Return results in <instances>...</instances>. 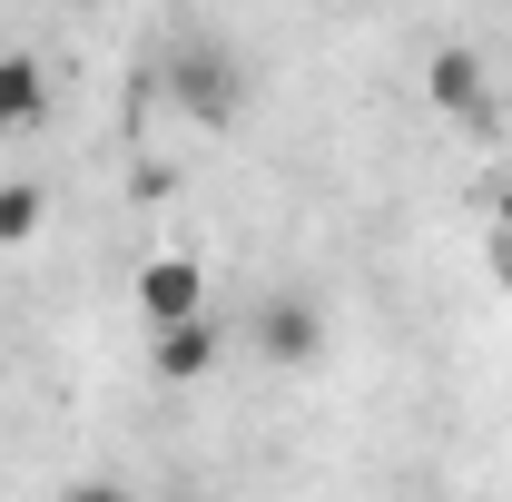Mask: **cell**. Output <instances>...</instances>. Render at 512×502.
Listing matches in <instances>:
<instances>
[{"label": "cell", "instance_id": "1", "mask_svg": "<svg viewBox=\"0 0 512 502\" xmlns=\"http://www.w3.org/2000/svg\"><path fill=\"white\" fill-rule=\"evenodd\" d=\"M168 99H178L197 128H227V119H237V60L207 50V40H188V50L168 60Z\"/></svg>", "mask_w": 512, "mask_h": 502}, {"label": "cell", "instance_id": "2", "mask_svg": "<svg viewBox=\"0 0 512 502\" xmlns=\"http://www.w3.org/2000/svg\"><path fill=\"white\" fill-rule=\"evenodd\" d=\"M247 335H256V365H316V345H325V325H316V306L306 296H266V306L247 315Z\"/></svg>", "mask_w": 512, "mask_h": 502}, {"label": "cell", "instance_id": "3", "mask_svg": "<svg viewBox=\"0 0 512 502\" xmlns=\"http://www.w3.org/2000/svg\"><path fill=\"white\" fill-rule=\"evenodd\" d=\"M138 315H148V335L207 315V266H197V256H148V266H138Z\"/></svg>", "mask_w": 512, "mask_h": 502}, {"label": "cell", "instance_id": "4", "mask_svg": "<svg viewBox=\"0 0 512 502\" xmlns=\"http://www.w3.org/2000/svg\"><path fill=\"white\" fill-rule=\"evenodd\" d=\"M217 355H227V335H217L207 315L148 335V375H158V384H207V375H217Z\"/></svg>", "mask_w": 512, "mask_h": 502}, {"label": "cell", "instance_id": "5", "mask_svg": "<svg viewBox=\"0 0 512 502\" xmlns=\"http://www.w3.org/2000/svg\"><path fill=\"white\" fill-rule=\"evenodd\" d=\"M424 99H434V109H444V119H493V69L473 60V50H434V60H424Z\"/></svg>", "mask_w": 512, "mask_h": 502}, {"label": "cell", "instance_id": "6", "mask_svg": "<svg viewBox=\"0 0 512 502\" xmlns=\"http://www.w3.org/2000/svg\"><path fill=\"white\" fill-rule=\"evenodd\" d=\"M50 119V69L40 50H0V138H30Z\"/></svg>", "mask_w": 512, "mask_h": 502}, {"label": "cell", "instance_id": "7", "mask_svg": "<svg viewBox=\"0 0 512 502\" xmlns=\"http://www.w3.org/2000/svg\"><path fill=\"white\" fill-rule=\"evenodd\" d=\"M40 217H50V197L30 188V178H10V188H0V247H30Z\"/></svg>", "mask_w": 512, "mask_h": 502}, {"label": "cell", "instance_id": "8", "mask_svg": "<svg viewBox=\"0 0 512 502\" xmlns=\"http://www.w3.org/2000/svg\"><path fill=\"white\" fill-rule=\"evenodd\" d=\"M60 502H138V493H119V483H69Z\"/></svg>", "mask_w": 512, "mask_h": 502}, {"label": "cell", "instance_id": "9", "mask_svg": "<svg viewBox=\"0 0 512 502\" xmlns=\"http://www.w3.org/2000/svg\"><path fill=\"white\" fill-rule=\"evenodd\" d=\"M493 227H503V237H512V178H503V188H493Z\"/></svg>", "mask_w": 512, "mask_h": 502}]
</instances>
